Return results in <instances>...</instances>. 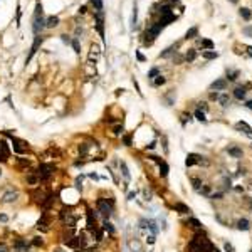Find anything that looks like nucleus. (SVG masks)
I'll use <instances>...</instances> for the list:
<instances>
[{"label": "nucleus", "instance_id": "6", "mask_svg": "<svg viewBox=\"0 0 252 252\" xmlns=\"http://www.w3.org/2000/svg\"><path fill=\"white\" fill-rule=\"evenodd\" d=\"M99 47L96 46V44H92L91 46V52H89V59H88V62H89L91 66H94L96 64V61H98V57H99Z\"/></svg>", "mask_w": 252, "mask_h": 252}, {"label": "nucleus", "instance_id": "38", "mask_svg": "<svg viewBox=\"0 0 252 252\" xmlns=\"http://www.w3.org/2000/svg\"><path fill=\"white\" fill-rule=\"evenodd\" d=\"M160 12H162V15H168V14H172V9H170V5H163Z\"/></svg>", "mask_w": 252, "mask_h": 252}, {"label": "nucleus", "instance_id": "22", "mask_svg": "<svg viewBox=\"0 0 252 252\" xmlns=\"http://www.w3.org/2000/svg\"><path fill=\"white\" fill-rule=\"evenodd\" d=\"M185 224H187V225H190V227H195V229H200V227H202V224L198 222L197 218H188Z\"/></svg>", "mask_w": 252, "mask_h": 252}, {"label": "nucleus", "instance_id": "11", "mask_svg": "<svg viewBox=\"0 0 252 252\" xmlns=\"http://www.w3.org/2000/svg\"><path fill=\"white\" fill-rule=\"evenodd\" d=\"M227 88V81L225 79H217L210 84V89H215V91H224Z\"/></svg>", "mask_w": 252, "mask_h": 252}, {"label": "nucleus", "instance_id": "39", "mask_svg": "<svg viewBox=\"0 0 252 252\" xmlns=\"http://www.w3.org/2000/svg\"><path fill=\"white\" fill-rule=\"evenodd\" d=\"M192 185H193L195 190H200V188H202V181L198 180V178H192Z\"/></svg>", "mask_w": 252, "mask_h": 252}, {"label": "nucleus", "instance_id": "14", "mask_svg": "<svg viewBox=\"0 0 252 252\" xmlns=\"http://www.w3.org/2000/svg\"><path fill=\"white\" fill-rule=\"evenodd\" d=\"M7 156H9V148H7L5 141H0V162H5Z\"/></svg>", "mask_w": 252, "mask_h": 252}, {"label": "nucleus", "instance_id": "2", "mask_svg": "<svg viewBox=\"0 0 252 252\" xmlns=\"http://www.w3.org/2000/svg\"><path fill=\"white\" fill-rule=\"evenodd\" d=\"M55 172V165L52 163H40L37 166V173H39V181H46L51 178V175Z\"/></svg>", "mask_w": 252, "mask_h": 252}, {"label": "nucleus", "instance_id": "25", "mask_svg": "<svg viewBox=\"0 0 252 252\" xmlns=\"http://www.w3.org/2000/svg\"><path fill=\"white\" fill-rule=\"evenodd\" d=\"M119 166H121V172H123V177H125L126 180H129V172H128V166H126L125 162L119 163Z\"/></svg>", "mask_w": 252, "mask_h": 252}, {"label": "nucleus", "instance_id": "40", "mask_svg": "<svg viewBox=\"0 0 252 252\" xmlns=\"http://www.w3.org/2000/svg\"><path fill=\"white\" fill-rule=\"evenodd\" d=\"M71 44H72V47H74V51H76V52H79V51H81V49H79V40H77V37H74V39H72Z\"/></svg>", "mask_w": 252, "mask_h": 252}, {"label": "nucleus", "instance_id": "49", "mask_svg": "<svg viewBox=\"0 0 252 252\" xmlns=\"http://www.w3.org/2000/svg\"><path fill=\"white\" fill-rule=\"evenodd\" d=\"M0 252H9V251H7V245H5L3 242L0 244Z\"/></svg>", "mask_w": 252, "mask_h": 252}, {"label": "nucleus", "instance_id": "8", "mask_svg": "<svg viewBox=\"0 0 252 252\" xmlns=\"http://www.w3.org/2000/svg\"><path fill=\"white\" fill-rule=\"evenodd\" d=\"M14 249L17 252H27L29 251V244H27L24 239H17V240L14 242Z\"/></svg>", "mask_w": 252, "mask_h": 252}, {"label": "nucleus", "instance_id": "19", "mask_svg": "<svg viewBox=\"0 0 252 252\" xmlns=\"http://www.w3.org/2000/svg\"><path fill=\"white\" fill-rule=\"evenodd\" d=\"M173 18H175V17H173V14H168V15H163V17H162V20H160L158 24H160L162 27H165V25H168V24H170V22H172Z\"/></svg>", "mask_w": 252, "mask_h": 252}, {"label": "nucleus", "instance_id": "43", "mask_svg": "<svg viewBox=\"0 0 252 252\" xmlns=\"http://www.w3.org/2000/svg\"><path fill=\"white\" fill-rule=\"evenodd\" d=\"M237 74H239L237 71H230L229 74H227V77H229L230 81H234V79H237Z\"/></svg>", "mask_w": 252, "mask_h": 252}, {"label": "nucleus", "instance_id": "58", "mask_svg": "<svg viewBox=\"0 0 252 252\" xmlns=\"http://www.w3.org/2000/svg\"><path fill=\"white\" fill-rule=\"evenodd\" d=\"M247 52H249V55L252 57V47H247Z\"/></svg>", "mask_w": 252, "mask_h": 252}, {"label": "nucleus", "instance_id": "61", "mask_svg": "<svg viewBox=\"0 0 252 252\" xmlns=\"http://www.w3.org/2000/svg\"><path fill=\"white\" fill-rule=\"evenodd\" d=\"M55 252H61V251H55Z\"/></svg>", "mask_w": 252, "mask_h": 252}, {"label": "nucleus", "instance_id": "34", "mask_svg": "<svg viewBox=\"0 0 252 252\" xmlns=\"http://www.w3.org/2000/svg\"><path fill=\"white\" fill-rule=\"evenodd\" d=\"M165 81H166V79H165L163 76H156V79L153 81V86H162V84H165Z\"/></svg>", "mask_w": 252, "mask_h": 252}, {"label": "nucleus", "instance_id": "55", "mask_svg": "<svg viewBox=\"0 0 252 252\" xmlns=\"http://www.w3.org/2000/svg\"><path fill=\"white\" fill-rule=\"evenodd\" d=\"M136 57H138V61H141V62L144 61V57H143L141 54H140V52H136Z\"/></svg>", "mask_w": 252, "mask_h": 252}, {"label": "nucleus", "instance_id": "35", "mask_svg": "<svg viewBox=\"0 0 252 252\" xmlns=\"http://www.w3.org/2000/svg\"><path fill=\"white\" fill-rule=\"evenodd\" d=\"M195 57H197V52H195L193 49H190V51L187 52V61H188V62H192V61H193Z\"/></svg>", "mask_w": 252, "mask_h": 252}, {"label": "nucleus", "instance_id": "46", "mask_svg": "<svg viewBox=\"0 0 252 252\" xmlns=\"http://www.w3.org/2000/svg\"><path fill=\"white\" fill-rule=\"evenodd\" d=\"M0 222H9V217L5 214H0Z\"/></svg>", "mask_w": 252, "mask_h": 252}, {"label": "nucleus", "instance_id": "10", "mask_svg": "<svg viewBox=\"0 0 252 252\" xmlns=\"http://www.w3.org/2000/svg\"><path fill=\"white\" fill-rule=\"evenodd\" d=\"M162 29H163V27L160 25V24H158V22H156V24H155L153 27H150V29H148V32H146V37H150V39H155V37L160 34V30H162Z\"/></svg>", "mask_w": 252, "mask_h": 252}, {"label": "nucleus", "instance_id": "28", "mask_svg": "<svg viewBox=\"0 0 252 252\" xmlns=\"http://www.w3.org/2000/svg\"><path fill=\"white\" fill-rule=\"evenodd\" d=\"M202 46H203L205 49H208V51H212V49H214V42H212V40H208V39H203V40H202Z\"/></svg>", "mask_w": 252, "mask_h": 252}, {"label": "nucleus", "instance_id": "23", "mask_svg": "<svg viewBox=\"0 0 252 252\" xmlns=\"http://www.w3.org/2000/svg\"><path fill=\"white\" fill-rule=\"evenodd\" d=\"M198 34V29L197 27H192L190 30H187V34H185V39H193V37Z\"/></svg>", "mask_w": 252, "mask_h": 252}, {"label": "nucleus", "instance_id": "12", "mask_svg": "<svg viewBox=\"0 0 252 252\" xmlns=\"http://www.w3.org/2000/svg\"><path fill=\"white\" fill-rule=\"evenodd\" d=\"M227 153H229L230 156H234V158H242V155H244L242 148H239V146H230V148H227Z\"/></svg>", "mask_w": 252, "mask_h": 252}, {"label": "nucleus", "instance_id": "48", "mask_svg": "<svg viewBox=\"0 0 252 252\" xmlns=\"http://www.w3.org/2000/svg\"><path fill=\"white\" fill-rule=\"evenodd\" d=\"M135 197H136V192H129L128 193V200H133Z\"/></svg>", "mask_w": 252, "mask_h": 252}, {"label": "nucleus", "instance_id": "59", "mask_svg": "<svg viewBox=\"0 0 252 252\" xmlns=\"http://www.w3.org/2000/svg\"><path fill=\"white\" fill-rule=\"evenodd\" d=\"M230 2H232V3H235V2H237V0H230Z\"/></svg>", "mask_w": 252, "mask_h": 252}, {"label": "nucleus", "instance_id": "31", "mask_svg": "<svg viewBox=\"0 0 252 252\" xmlns=\"http://www.w3.org/2000/svg\"><path fill=\"white\" fill-rule=\"evenodd\" d=\"M240 15L245 18V20H249V18L252 17V14H251V10H249V9H240Z\"/></svg>", "mask_w": 252, "mask_h": 252}, {"label": "nucleus", "instance_id": "47", "mask_svg": "<svg viewBox=\"0 0 252 252\" xmlns=\"http://www.w3.org/2000/svg\"><path fill=\"white\" fill-rule=\"evenodd\" d=\"M123 141H125V144L129 146V144H131V138H129V136H125V138H123Z\"/></svg>", "mask_w": 252, "mask_h": 252}, {"label": "nucleus", "instance_id": "60", "mask_svg": "<svg viewBox=\"0 0 252 252\" xmlns=\"http://www.w3.org/2000/svg\"><path fill=\"white\" fill-rule=\"evenodd\" d=\"M172 2H178V0H172Z\"/></svg>", "mask_w": 252, "mask_h": 252}, {"label": "nucleus", "instance_id": "52", "mask_svg": "<svg viewBox=\"0 0 252 252\" xmlns=\"http://www.w3.org/2000/svg\"><path fill=\"white\" fill-rule=\"evenodd\" d=\"M218 96H220L218 92H212V94H210V98H212V99H218Z\"/></svg>", "mask_w": 252, "mask_h": 252}, {"label": "nucleus", "instance_id": "24", "mask_svg": "<svg viewBox=\"0 0 252 252\" xmlns=\"http://www.w3.org/2000/svg\"><path fill=\"white\" fill-rule=\"evenodd\" d=\"M195 118H197L198 121H202V123H205V121H207V118H205V113H203L202 109H197V111H195Z\"/></svg>", "mask_w": 252, "mask_h": 252}, {"label": "nucleus", "instance_id": "63", "mask_svg": "<svg viewBox=\"0 0 252 252\" xmlns=\"http://www.w3.org/2000/svg\"><path fill=\"white\" fill-rule=\"evenodd\" d=\"M251 252H252V251H251Z\"/></svg>", "mask_w": 252, "mask_h": 252}, {"label": "nucleus", "instance_id": "54", "mask_svg": "<svg viewBox=\"0 0 252 252\" xmlns=\"http://www.w3.org/2000/svg\"><path fill=\"white\" fill-rule=\"evenodd\" d=\"M89 178H92V180H98V178H99V177H98V175H96V173H89Z\"/></svg>", "mask_w": 252, "mask_h": 252}, {"label": "nucleus", "instance_id": "45", "mask_svg": "<svg viewBox=\"0 0 252 252\" xmlns=\"http://www.w3.org/2000/svg\"><path fill=\"white\" fill-rule=\"evenodd\" d=\"M121 133H123V126L121 125L114 126V135H121Z\"/></svg>", "mask_w": 252, "mask_h": 252}, {"label": "nucleus", "instance_id": "17", "mask_svg": "<svg viewBox=\"0 0 252 252\" xmlns=\"http://www.w3.org/2000/svg\"><path fill=\"white\" fill-rule=\"evenodd\" d=\"M175 210H178L180 214H190V212H192V210H190V207H187L185 203H180V202H178V203H175Z\"/></svg>", "mask_w": 252, "mask_h": 252}, {"label": "nucleus", "instance_id": "51", "mask_svg": "<svg viewBox=\"0 0 252 252\" xmlns=\"http://www.w3.org/2000/svg\"><path fill=\"white\" fill-rule=\"evenodd\" d=\"M61 37H62V40H64L66 44H71V39H69L67 36H61Z\"/></svg>", "mask_w": 252, "mask_h": 252}, {"label": "nucleus", "instance_id": "50", "mask_svg": "<svg viewBox=\"0 0 252 252\" xmlns=\"http://www.w3.org/2000/svg\"><path fill=\"white\" fill-rule=\"evenodd\" d=\"M244 32H245L247 36H251V37H252V29H251V27H245V29H244Z\"/></svg>", "mask_w": 252, "mask_h": 252}, {"label": "nucleus", "instance_id": "5", "mask_svg": "<svg viewBox=\"0 0 252 252\" xmlns=\"http://www.w3.org/2000/svg\"><path fill=\"white\" fill-rule=\"evenodd\" d=\"M235 129H239L240 133H244L247 138H251L252 140V128L245 121H239V123H235Z\"/></svg>", "mask_w": 252, "mask_h": 252}, {"label": "nucleus", "instance_id": "36", "mask_svg": "<svg viewBox=\"0 0 252 252\" xmlns=\"http://www.w3.org/2000/svg\"><path fill=\"white\" fill-rule=\"evenodd\" d=\"M79 153H81L82 156H86V155H88V144H86V143H81V146H79Z\"/></svg>", "mask_w": 252, "mask_h": 252}, {"label": "nucleus", "instance_id": "26", "mask_svg": "<svg viewBox=\"0 0 252 252\" xmlns=\"http://www.w3.org/2000/svg\"><path fill=\"white\" fill-rule=\"evenodd\" d=\"M203 57H205V59H217L218 54H217L215 51H205V52H203Z\"/></svg>", "mask_w": 252, "mask_h": 252}, {"label": "nucleus", "instance_id": "56", "mask_svg": "<svg viewBox=\"0 0 252 252\" xmlns=\"http://www.w3.org/2000/svg\"><path fill=\"white\" fill-rule=\"evenodd\" d=\"M222 197V193H214V195H212V198H220Z\"/></svg>", "mask_w": 252, "mask_h": 252}, {"label": "nucleus", "instance_id": "33", "mask_svg": "<svg viewBox=\"0 0 252 252\" xmlns=\"http://www.w3.org/2000/svg\"><path fill=\"white\" fill-rule=\"evenodd\" d=\"M91 2H92V5L96 7L98 12H103V0H91Z\"/></svg>", "mask_w": 252, "mask_h": 252}, {"label": "nucleus", "instance_id": "27", "mask_svg": "<svg viewBox=\"0 0 252 252\" xmlns=\"http://www.w3.org/2000/svg\"><path fill=\"white\" fill-rule=\"evenodd\" d=\"M160 175H162V177H166V175H168V165L165 162L160 163Z\"/></svg>", "mask_w": 252, "mask_h": 252}, {"label": "nucleus", "instance_id": "1", "mask_svg": "<svg viewBox=\"0 0 252 252\" xmlns=\"http://www.w3.org/2000/svg\"><path fill=\"white\" fill-rule=\"evenodd\" d=\"M96 207H98V212L104 217V220H108L111 214H113V202L106 200V198H98L96 200Z\"/></svg>", "mask_w": 252, "mask_h": 252}, {"label": "nucleus", "instance_id": "7", "mask_svg": "<svg viewBox=\"0 0 252 252\" xmlns=\"http://www.w3.org/2000/svg\"><path fill=\"white\" fill-rule=\"evenodd\" d=\"M17 197H18V193L17 192H14V190H9V192H5L3 193V197H2V203H12V202H15L17 200Z\"/></svg>", "mask_w": 252, "mask_h": 252}, {"label": "nucleus", "instance_id": "16", "mask_svg": "<svg viewBox=\"0 0 252 252\" xmlns=\"http://www.w3.org/2000/svg\"><path fill=\"white\" fill-rule=\"evenodd\" d=\"M237 229H239V230H249V229H251V222H249L247 218H240V220L237 222Z\"/></svg>", "mask_w": 252, "mask_h": 252}, {"label": "nucleus", "instance_id": "13", "mask_svg": "<svg viewBox=\"0 0 252 252\" xmlns=\"http://www.w3.org/2000/svg\"><path fill=\"white\" fill-rule=\"evenodd\" d=\"M96 27H98L101 37L104 39V27H103V15H101V12H98V15H96Z\"/></svg>", "mask_w": 252, "mask_h": 252}, {"label": "nucleus", "instance_id": "44", "mask_svg": "<svg viewBox=\"0 0 252 252\" xmlns=\"http://www.w3.org/2000/svg\"><path fill=\"white\" fill-rule=\"evenodd\" d=\"M224 249H225V252H234V245H232V244H229V242H225Z\"/></svg>", "mask_w": 252, "mask_h": 252}, {"label": "nucleus", "instance_id": "15", "mask_svg": "<svg viewBox=\"0 0 252 252\" xmlns=\"http://www.w3.org/2000/svg\"><path fill=\"white\" fill-rule=\"evenodd\" d=\"M40 40H42V39H40V37L37 36L36 37V40H34V44H32V49H30V54L27 55V62H29V61H30V59H32V55L36 54L37 52V49H39V44H40Z\"/></svg>", "mask_w": 252, "mask_h": 252}, {"label": "nucleus", "instance_id": "18", "mask_svg": "<svg viewBox=\"0 0 252 252\" xmlns=\"http://www.w3.org/2000/svg\"><path fill=\"white\" fill-rule=\"evenodd\" d=\"M57 24H59V17H54V15L46 20V27H47V29H52V27H55Z\"/></svg>", "mask_w": 252, "mask_h": 252}, {"label": "nucleus", "instance_id": "53", "mask_svg": "<svg viewBox=\"0 0 252 252\" xmlns=\"http://www.w3.org/2000/svg\"><path fill=\"white\" fill-rule=\"evenodd\" d=\"M198 104H200V108H198V109H203V111H207V104H205V103H198Z\"/></svg>", "mask_w": 252, "mask_h": 252}, {"label": "nucleus", "instance_id": "62", "mask_svg": "<svg viewBox=\"0 0 252 252\" xmlns=\"http://www.w3.org/2000/svg\"><path fill=\"white\" fill-rule=\"evenodd\" d=\"M0 173H2V172H0Z\"/></svg>", "mask_w": 252, "mask_h": 252}, {"label": "nucleus", "instance_id": "4", "mask_svg": "<svg viewBox=\"0 0 252 252\" xmlns=\"http://www.w3.org/2000/svg\"><path fill=\"white\" fill-rule=\"evenodd\" d=\"M12 148H14L15 153L22 155V153L27 151V143H25V141H20V140H17V138H12Z\"/></svg>", "mask_w": 252, "mask_h": 252}, {"label": "nucleus", "instance_id": "21", "mask_svg": "<svg viewBox=\"0 0 252 252\" xmlns=\"http://www.w3.org/2000/svg\"><path fill=\"white\" fill-rule=\"evenodd\" d=\"M136 20H138V7H136V3H135V7H133V15H131V27L136 25Z\"/></svg>", "mask_w": 252, "mask_h": 252}, {"label": "nucleus", "instance_id": "3", "mask_svg": "<svg viewBox=\"0 0 252 252\" xmlns=\"http://www.w3.org/2000/svg\"><path fill=\"white\" fill-rule=\"evenodd\" d=\"M32 29H34V34L36 36H39V32H42V29H46V20L42 18V14H36Z\"/></svg>", "mask_w": 252, "mask_h": 252}, {"label": "nucleus", "instance_id": "32", "mask_svg": "<svg viewBox=\"0 0 252 252\" xmlns=\"http://www.w3.org/2000/svg\"><path fill=\"white\" fill-rule=\"evenodd\" d=\"M103 229H104L106 232H109V234H113V232H114V227L109 224L108 220H104V224H103Z\"/></svg>", "mask_w": 252, "mask_h": 252}, {"label": "nucleus", "instance_id": "42", "mask_svg": "<svg viewBox=\"0 0 252 252\" xmlns=\"http://www.w3.org/2000/svg\"><path fill=\"white\" fill-rule=\"evenodd\" d=\"M32 244H34V245H36V247H40V245H42V244H44V242H42V239H40V237H36V239H34V240H32Z\"/></svg>", "mask_w": 252, "mask_h": 252}, {"label": "nucleus", "instance_id": "20", "mask_svg": "<svg viewBox=\"0 0 252 252\" xmlns=\"http://www.w3.org/2000/svg\"><path fill=\"white\" fill-rule=\"evenodd\" d=\"M234 96L237 99H244V98H245V88H235Z\"/></svg>", "mask_w": 252, "mask_h": 252}, {"label": "nucleus", "instance_id": "37", "mask_svg": "<svg viewBox=\"0 0 252 252\" xmlns=\"http://www.w3.org/2000/svg\"><path fill=\"white\" fill-rule=\"evenodd\" d=\"M37 181H39V177H36V175H29L27 177V183H30V185H36Z\"/></svg>", "mask_w": 252, "mask_h": 252}, {"label": "nucleus", "instance_id": "30", "mask_svg": "<svg viewBox=\"0 0 252 252\" xmlns=\"http://www.w3.org/2000/svg\"><path fill=\"white\" fill-rule=\"evenodd\" d=\"M218 103H220L222 106H227V104H229V96H227V94L218 96Z\"/></svg>", "mask_w": 252, "mask_h": 252}, {"label": "nucleus", "instance_id": "9", "mask_svg": "<svg viewBox=\"0 0 252 252\" xmlns=\"http://www.w3.org/2000/svg\"><path fill=\"white\" fill-rule=\"evenodd\" d=\"M195 163H202V156L200 155H195V153H190L185 160V165L187 166H193Z\"/></svg>", "mask_w": 252, "mask_h": 252}, {"label": "nucleus", "instance_id": "41", "mask_svg": "<svg viewBox=\"0 0 252 252\" xmlns=\"http://www.w3.org/2000/svg\"><path fill=\"white\" fill-rule=\"evenodd\" d=\"M173 51H175V47H168V49H165L162 52V57H168V55L173 54Z\"/></svg>", "mask_w": 252, "mask_h": 252}, {"label": "nucleus", "instance_id": "57", "mask_svg": "<svg viewBox=\"0 0 252 252\" xmlns=\"http://www.w3.org/2000/svg\"><path fill=\"white\" fill-rule=\"evenodd\" d=\"M245 106H247L249 109H252V101H247V104H245Z\"/></svg>", "mask_w": 252, "mask_h": 252}, {"label": "nucleus", "instance_id": "29", "mask_svg": "<svg viewBox=\"0 0 252 252\" xmlns=\"http://www.w3.org/2000/svg\"><path fill=\"white\" fill-rule=\"evenodd\" d=\"M156 76H160V69H158V67H153L151 71H148V77H150V79H155Z\"/></svg>", "mask_w": 252, "mask_h": 252}]
</instances>
